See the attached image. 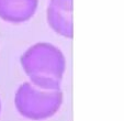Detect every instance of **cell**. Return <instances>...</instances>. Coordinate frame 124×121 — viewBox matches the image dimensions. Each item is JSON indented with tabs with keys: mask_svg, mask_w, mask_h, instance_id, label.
I'll use <instances>...</instances> for the list:
<instances>
[{
	"mask_svg": "<svg viewBox=\"0 0 124 121\" xmlns=\"http://www.w3.org/2000/svg\"><path fill=\"white\" fill-rule=\"evenodd\" d=\"M20 63L30 83L41 89L59 90L66 72L63 51L49 42H38L28 47Z\"/></svg>",
	"mask_w": 124,
	"mask_h": 121,
	"instance_id": "6da1fadb",
	"label": "cell"
},
{
	"mask_svg": "<svg viewBox=\"0 0 124 121\" xmlns=\"http://www.w3.org/2000/svg\"><path fill=\"white\" fill-rule=\"evenodd\" d=\"M64 103V94L59 90H46L24 82L14 95V106L23 118L43 121L58 112Z\"/></svg>",
	"mask_w": 124,
	"mask_h": 121,
	"instance_id": "7a4b0ae2",
	"label": "cell"
},
{
	"mask_svg": "<svg viewBox=\"0 0 124 121\" xmlns=\"http://www.w3.org/2000/svg\"><path fill=\"white\" fill-rule=\"evenodd\" d=\"M74 0H49L46 20L56 34L66 39L74 37Z\"/></svg>",
	"mask_w": 124,
	"mask_h": 121,
	"instance_id": "3957f363",
	"label": "cell"
},
{
	"mask_svg": "<svg viewBox=\"0 0 124 121\" xmlns=\"http://www.w3.org/2000/svg\"><path fill=\"white\" fill-rule=\"evenodd\" d=\"M39 0H0V19L12 24L29 21L38 10Z\"/></svg>",
	"mask_w": 124,
	"mask_h": 121,
	"instance_id": "277c9868",
	"label": "cell"
},
{
	"mask_svg": "<svg viewBox=\"0 0 124 121\" xmlns=\"http://www.w3.org/2000/svg\"><path fill=\"white\" fill-rule=\"evenodd\" d=\"M1 109H2V105H1V99H0V112H1Z\"/></svg>",
	"mask_w": 124,
	"mask_h": 121,
	"instance_id": "5b68a950",
	"label": "cell"
}]
</instances>
